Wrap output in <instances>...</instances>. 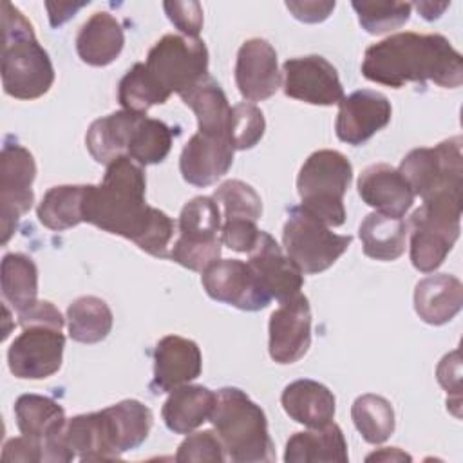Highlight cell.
I'll list each match as a JSON object with an SVG mask.
<instances>
[{"label":"cell","instance_id":"cell-1","mask_svg":"<svg viewBox=\"0 0 463 463\" xmlns=\"http://www.w3.org/2000/svg\"><path fill=\"white\" fill-rule=\"evenodd\" d=\"M146 177L139 163L121 156L107 165L99 184H87L83 222L121 235L154 257H168L175 232L174 221L146 204Z\"/></svg>","mask_w":463,"mask_h":463},{"label":"cell","instance_id":"cell-2","mask_svg":"<svg viewBox=\"0 0 463 463\" xmlns=\"http://www.w3.org/2000/svg\"><path fill=\"white\" fill-rule=\"evenodd\" d=\"M362 74L369 81L400 89L407 83L434 81L443 89L463 83V56L443 34L398 33L369 45Z\"/></svg>","mask_w":463,"mask_h":463},{"label":"cell","instance_id":"cell-3","mask_svg":"<svg viewBox=\"0 0 463 463\" xmlns=\"http://www.w3.org/2000/svg\"><path fill=\"white\" fill-rule=\"evenodd\" d=\"M54 83V67L33 24L13 4H2V85L16 99H36Z\"/></svg>","mask_w":463,"mask_h":463},{"label":"cell","instance_id":"cell-4","mask_svg":"<svg viewBox=\"0 0 463 463\" xmlns=\"http://www.w3.org/2000/svg\"><path fill=\"white\" fill-rule=\"evenodd\" d=\"M208 421L221 438L228 459L235 463L275 461L266 414L244 391L237 387L219 389Z\"/></svg>","mask_w":463,"mask_h":463},{"label":"cell","instance_id":"cell-5","mask_svg":"<svg viewBox=\"0 0 463 463\" xmlns=\"http://www.w3.org/2000/svg\"><path fill=\"white\" fill-rule=\"evenodd\" d=\"M461 192L423 199L411 215V262L421 273L436 271L459 237Z\"/></svg>","mask_w":463,"mask_h":463},{"label":"cell","instance_id":"cell-6","mask_svg":"<svg viewBox=\"0 0 463 463\" xmlns=\"http://www.w3.org/2000/svg\"><path fill=\"white\" fill-rule=\"evenodd\" d=\"M351 179L353 166L342 152L329 148L313 152L297 175L300 206L329 228L342 226L345 221L344 194Z\"/></svg>","mask_w":463,"mask_h":463},{"label":"cell","instance_id":"cell-7","mask_svg":"<svg viewBox=\"0 0 463 463\" xmlns=\"http://www.w3.org/2000/svg\"><path fill=\"white\" fill-rule=\"evenodd\" d=\"M353 242L351 235L333 233L331 228L302 206H293L282 228L288 257L302 273L315 275L331 268Z\"/></svg>","mask_w":463,"mask_h":463},{"label":"cell","instance_id":"cell-8","mask_svg":"<svg viewBox=\"0 0 463 463\" xmlns=\"http://www.w3.org/2000/svg\"><path fill=\"white\" fill-rule=\"evenodd\" d=\"M222 217L213 197L197 195L190 199L179 215V237L175 239L170 259L192 271H204L221 255Z\"/></svg>","mask_w":463,"mask_h":463},{"label":"cell","instance_id":"cell-9","mask_svg":"<svg viewBox=\"0 0 463 463\" xmlns=\"http://www.w3.org/2000/svg\"><path fill=\"white\" fill-rule=\"evenodd\" d=\"M461 137H449L436 146L411 150L400 163V174L414 195L429 199L441 192H461L463 154Z\"/></svg>","mask_w":463,"mask_h":463},{"label":"cell","instance_id":"cell-10","mask_svg":"<svg viewBox=\"0 0 463 463\" xmlns=\"http://www.w3.org/2000/svg\"><path fill=\"white\" fill-rule=\"evenodd\" d=\"M145 65L170 96L183 94L208 76V49L199 38L165 34L148 51Z\"/></svg>","mask_w":463,"mask_h":463},{"label":"cell","instance_id":"cell-11","mask_svg":"<svg viewBox=\"0 0 463 463\" xmlns=\"http://www.w3.org/2000/svg\"><path fill=\"white\" fill-rule=\"evenodd\" d=\"M36 163L33 154L16 141H5L0 152V232L7 244L18 221L34 203L33 181Z\"/></svg>","mask_w":463,"mask_h":463},{"label":"cell","instance_id":"cell-12","mask_svg":"<svg viewBox=\"0 0 463 463\" xmlns=\"http://www.w3.org/2000/svg\"><path fill=\"white\" fill-rule=\"evenodd\" d=\"M201 282L210 298L242 311H259L271 302L251 266L239 259H217L203 271Z\"/></svg>","mask_w":463,"mask_h":463},{"label":"cell","instance_id":"cell-13","mask_svg":"<svg viewBox=\"0 0 463 463\" xmlns=\"http://www.w3.org/2000/svg\"><path fill=\"white\" fill-rule=\"evenodd\" d=\"M7 351L9 371L22 380H43L60 371L65 336L51 326H29Z\"/></svg>","mask_w":463,"mask_h":463},{"label":"cell","instance_id":"cell-14","mask_svg":"<svg viewBox=\"0 0 463 463\" xmlns=\"http://www.w3.org/2000/svg\"><path fill=\"white\" fill-rule=\"evenodd\" d=\"M282 87L286 96L309 105L329 107L344 98L336 69L318 54L286 60L282 65Z\"/></svg>","mask_w":463,"mask_h":463},{"label":"cell","instance_id":"cell-15","mask_svg":"<svg viewBox=\"0 0 463 463\" xmlns=\"http://www.w3.org/2000/svg\"><path fill=\"white\" fill-rule=\"evenodd\" d=\"M269 356L277 364H295L311 344V307L309 300L297 293L286 300L269 317Z\"/></svg>","mask_w":463,"mask_h":463},{"label":"cell","instance_id":"cell-16","mask_svg":"<svg viewBox=\"0 0 463 463\" xmlns=\"http://www.w3.org/2000/svg\"><path fill=\"white\" fill-rule=\"evenodd\" d=\"M392 114L391 101L376 90L362 89L344 96L338 103L335 123L336 137L347 145H364L378 130L389 125Z\"/></svg>","mask_w":463,"mask_h":463},{"label":"cell","instance_id":"cell-17","mask_svg":"<svg viewBox=\"0 0 463 463\" xmlns=\"http://www.w3.org/2000/svg\"><path fill=\"white\" fill-rule=\"evenodd\" d=\"M235 83L248 101H264L282 87L277 52L268 40L250 38L239 47Z\"/></svg>","mask_w":463,"mask_h":463},{"label":"cell","instance_id":"cell-18","mask_svg":"<svg viewBox=\"0 0 463 463\" xmlns=\"http://www.w3.org/2000/svg\"><path fill=\"white\" fill-rule=\"evenodd\" d=\"M248 264L271 295V298L286 300L297 293L304 284V273L277 244V241L260 230L255 246L248 251Z\"/></svg>","mask_w":463,"mask_h":463},{"label":"cell","instance_id":"cell-19","mask_svg":"<svg viewBox=\"0 0 463 463\" xmlns=\"http://www.w3.org/2000/svg\"><path fill=\"white\" fill-rule=\"evenodd\" d=\"M203 371L201 349L194 340L179 335L163 336L154 351V392H170L195 380Z\"/></svg>","mask_w":463,"mask_h":463},{"label":"cell","instance_id":"cell-20","mask_svg":"<svg viewBox=\"0 0 463 463\" xmlns=\"http://www.w3.org/2000/svg\"><path fill=\"white\" fill-rule=\"evenodd\" d=\"M233 163V146L226 137L197 132L184 145L179 170L186 183L210 186L221 179Z\"/></svg>","mask_w":463,"mask_h":463},{"label":"cell","instance_id":"cell-21","mask_svg":"<svg viewBox=\"0 0 463 463\" xmlns=\"http://www.w3.org/2000/svg\"><path fill=\"white\" fill-rule=\"evenodd\" d=\"M358 194L365 204L392 217H403L416 197L400 170L387 163L369 165L360 174Z\"/></svg>","mask_w":463,"mask_h":463},{"label":"cell","instance_id":"cell-22","mask_svg":"<svg viewBox=\"0 0 463 463\" xmlns=\"http://www.w3.org/2000/svg\"><path fill=\"white\" fill-rule=\"evenodd\" d=\"M463 306V284L449 273L423 277L414 288V309L430 326L450 322Z\"/></svg>","mask_w":463,"mask_h":463},{"label":"cell","instance_id":"cell-23","mask_svg":"<svg viewBox=\"0 0 463 463\" xmlns=\"http://www.w3.org/2000/svg\"><path fill=\"white\" fill-rule=\"evenodd\" d=\"M280 403L286 414L309 429H318L333 421L336 400L324 385L309 378L295 380L282 391Z\"/></svg>","mask_w":463,"mask_h":463},{"label":"cell","instance_id":"cell-24","mask_svg":"<svg viewBox=\"0 0 463 463\" xmlns=\"http://www.w3.org/2000/svg\"><path fill=\"white\" fill-rule=\"evenodd\" d=\"M125 34L121 24L107 11L94 13L78 31L76 52L87 65L105 67L123 51Z\"/></svg>","mask_w":463,"mask_h":463},{"label":"cell","instance_id":"cell-25","mask_svg":"<svg viewBox=\"0 0 463 463\" xmlns=\"http://www.w3.org/2000/svg\"><path fill=\"white\" fill-rule=\"evenodd\" d=\"M109 441L118 458L137 449L148 436L154 416L152 411L137 400H123L101 411Z\"/></svg>","mask_w":463,"mask_h":463},{"label":"cell","instance_id":"cell-26","mask_svg":"<svg viewBox=\"0 0 463 463\" xmlns=\"http://www.w3.org/2000/svg\"><path fill=\"white\" fill-rule=\"evenodd\" d=\"M347 459V441L335 421L306 432H295L284 450L286 463H345Z\"/></svg>","mask_w":463,"mask_h":463},{"label":"cell","instance_id":"cell-27","mask_svg":"<svg viewBox=\"0 0 463 463\" xmlns=\"http://www.w3.org/2000/svg\"><path fill=\"white\" fill-rule=\"evenodd\" d=\"M143 116L145 114L130 110H118L92 121L85 136V145L94 161L109 165L114 159L127 156L132 132Z\"/></svg>","mask_w":463,"mask_h":463},{"label":"cell","instance_id":"cell-28","mask_svg":"<svg viewBox=\"0 0 463 463\" xmlns=\"http://www.w3.org/2000/svg\"><path fill=\"white\" fill-rule=\"evenodd\" d=\"M215 392L204 385H179L170 391L163 403L161 416L165 425L175 434H190L210 420Z\"/></svg>","mask_w":463,"mask_h":463},{"label":"cell","instance_id":"cell-29","mask_svg":"<svg viewBox=\"0 0 463 463\" xmlns=\"http://www.w3.org/2000/svg\"><path fill=\"white\" fill-rule=\"evenodd\" d=\"M186 107H190L197 118L199 132L219 136L228 139V123L232 107L221 85L208 74L194 87L179 94Z\"/></svg>","mask_w":463,"mask_h":463},{"label":"cell","instance_id":"cell-30","mask_svg":"<svg viewBox=\"0 0 463 463\" xmlns=\"http://www.w3.org/2000/svg\"><path fill=\"white\" fill-rule=\"evenodd\" d=\"M61 441L81 461L119 459L110 447L101 411L67 420L61 430Z\"/></svg>","mask_w":463,"mask_h":463},{"label":"cell","instance_id":"cell-31","mask_svg":"<svg viewBox=\"0 0 463 463\" xmlns=\"http://www.w3.org/2000/svg\"><path fill=\"white\" fill-rule=\"evenodd\" d=\"M407 222L402 217L373 212L360 222L358 235L364 253L374 260H396L405 251Z\"/></svg>","mask_w":463,"mask_h":463},{"label":"cell","instance_id":"cell-32","mask_svg":"<svg viewBox=\"0 0 463 463\" xmlns=\"http://www.w3.org/2000/svg\"><path fill=\"white\" fill-rule=\"evenodd\" d=\"M16 427L24 436L42 443L61 434L67 418L63 407L52 398L40 394H22L14 402Z\"/></svg>","mask_w":463,"mask_h":463},{"label":"cell","instance_id":"cell-33","mask_svg":"<svg viewBox=\"0 0 463 463\" xmlns=\"http://www.w3.org/2000/svg\"><path fill=\"white\" fill-rule=\"evenodd\" d=\"M112 311L105 300L85 295L72 300L67 307L69 336L80 344H98L112 329Z\"/></svg>","mask_w":463,"mask_h":463},{"label":"cell","instance_id":"cell-34","mask_svg":"<svg viewBox=\"0 0 463 463\" xmlns=\"http://www.w3.org/2000/svg\"><path fill=\"white\" fill-rule=\"evenodd\" d=\"M85 186L61 184L49 188L36 208L40 222L52 232H63L83 222Z\"/></svg>","mask_w":463,"mask_h":463},{"label":"cell","instance_id":"cell-35","mask_svg":"<svg viewBox=\"0 0 463 463\" xmlns=\"http://www.w3.org/2000/svg\"><path fill=\"white\" fill-rule=\"evenodd\" d=\"M2 297L16 313L38 302V268L29 255L5 253L2 259Z\"/></svg>","mask_w":463,"mask_h":463},{"label":"cell","instance_id":"cell-36","mask_svg":"<svg viewBox=\"0 0 463 463\" xmlns=\"http://www.w3.org/2000/svg\"><path fill=\"white\" fill-rule=\"evenodd\" d=\"M351 418L356 430L367 443L378 445L394 432V411L389 400L380 394H362L353 402Z\"/></svg>","mask_w":463,"mask_h":463},{"label":"cell","instance_id":"cell-37","mask_svg":"<svg viewBox=\"0 0 463 463\" xmlns=\"http://www.w3.org/2000/svg\"><path fill=\"white\" fill-rule=\"evenodd\" d=\"M170 94L154 80L145 63H134L118 85V101L123 110L146 114L154 105L168 101Z\"/></svg>","mask_w":463,"mask_h":463},{"label":"cell","instance_id":"cell-38","mask_svg":"<svg viewBox=\"0 0 463 463\" xmlns=\"http://www.w3.org/2000/svg\"><path fill=\"white\" fill-rule=\"evenodd\" d=\"M172 139L174 132L165 121L143 116L132 132L127 156L141 166L161 163L172 148Z\"/></svg>","mask_w":463,"mask_h":463},{"label":"cell","instance_id":"cell-39","mask_svg":"<svg viewBox=\"0 0 463 463\" xmlns=\"http://www.w3.org/2000/svg\"><path fill=\"white\" fill-rule=\"evenodd\" d=\"M213 201L222 208L224 221H255L262 215L260 195L248 183L230 179L213 192Z\"/></svg>","mask_w":463,"mask_h":463},{"label":"cell","instance_id":"cell-40","mask_svg":"<svg viewBox=\"0 0 463 463\" xmlns=\"http://www.w3.org/2000/svg\"><path fill=\"white\" fill-rule=\"evenodd\" d=\"M360 25L369 34H383L405 25L411 18L409 2H353Z\"/></svg>","mask_w":463,"mask_h":463},{"label":"cell","instance_id":"cell-41","mask_svg":"<svg viewBox=\"0 0 463 463\" xmlns=\"http://www.w3.org/2000/svg\"><path fill=\"white\" fill-rule=\"evenodd\" d=\"M264 114L257 105L242 101L232 107V116L228 123V141L232 143L233 150L253 148L264 136Z\"/></svg>","mask_w":463,"mask_h":463},{"label":"cell","instance_id":"cell-42","mask_svg":"<svg viewBox=\"0 0 463 463\" xmlns=\"http://www.w3.org/2000/svg\"><path fill=\"white\" fill-rule=\"evenodd\" d=\"M226 459V450L213 430L190 432L177 449L175 461L179 463H222Z\"/></svg>","mask_w":463,"mask_h":463},{"label":"cell","instance_id":"cell-43","mask_svg":"<svg viewBox=\"0 0 463 463\" xmlns=\"http://www.w3.org/2000/svg\"><path fill=\"white\" fill-rule=\"evenodd\" d=\"M163 7L181 34L197 38L203 27V5L199 2H165Z\"/></svg>","mask_w":463,"mask_h":463},{"label":"cell","instance_id":"cell-44","mask_svg":"<svg viewBox=\"0 0 463 463\" xmlns=\"http://www.w3.org/2000/svg\"><path fill=\"white\" fill-rule=\"evenodd\" d=\"M436 376H438L439 385L452 396V398L447 400V403L454 400V405L459 411V400H461V360H459V351L458 349H454L452 353H449V354H445L441 358V362L438 364V369H436Z\"/></svg>","mask_w":463,"mask_h":463},{"label":"cell","instance_id":"cell-45","mask_svg":"<svg viewBox=\"0 0 463 463\" xmlns=\"http://www.w3.org/2000/svg\"><path fill=\"white\" fill-rule=\"evenodd\" d=\"M20 327L29 326H51L61 329L65 326V318L61 317L60 309L49 300H38L31 307L18 313Z\"/></svg>","mask_w":463,"mask_h":463},{"label":"cell","instance_id":"cell-46","mask_svg":"<svg viewBox=\"0 0 463 463\" xmlns=\"http://www.w3.org/2000/svg\"><path fill=\"white\" fill-rule=\"evenodd\" d=\"M4 461H25V463H36L43 461V443L29 438V436H18L11 438L2 450Z\"/></svg>","mask_w":463,"mask_h":463},{"label":"cell","instance_id":"cell-47","mask_svg":"<svg viewBox=\"0 0 463 463\" xmlns=\"http://www.w3.org/2000/svg\"><path fill=\"white\" fill-rule=\"evenodd\" d=\"M335 2H318V0H304V2H286L289 13L306 24L324 22L331 11L335 9Z\"/></svg>","mask_w":463,"mask_h":463},{"label":"cell","instance_id":"cell-48","mask_svg":"<svg viewBox=\"0 0 463 463\" xmlns=\"http://www.w3.org/2000/svg\"><path fill=\"white\" fill-rule=\"evenodd\" d=\"M85 5H89V2H45L47 13H49V22L52 27L63 25Z\"/></svg>","mask_w":463,"mask_h":463},{"label":"cell","instance_id":"cell-49","mask_svg":"<svg viewBox=\"0 0 463 463\" xmlns=\"http://www.w3.org/2000/svg\"><path fill=\"white\" fill-rule=\"evenodd\" d=\"M449 5H450L449 2H416V4H412V7H416L425 20L439 18Z\"/></svg>","mask_w":463,"mask_h":463},{"label":"cell","instance_id":"cell-50","mask_svg":"<svg viewBox=\"0 0 463 463\" xmlns=\"http://www.w3.org/2000/svg\"><path fill=\"white\" fill-rule=\"evenodd\" d=\"M367 461H411V456L409 454H405V452H402L398 447H385V449H382L380 452H373V454H369L367 458H365Z\"/></svg>","mask_w":463,"mask_h":463}]
</instances>
